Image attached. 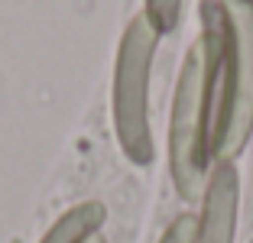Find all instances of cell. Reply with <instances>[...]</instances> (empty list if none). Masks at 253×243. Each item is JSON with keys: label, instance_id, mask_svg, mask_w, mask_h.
Wrapping results in <instances>:
<instances>
[{"label": "cell", "instance_id": "cell-8", "mask_svg": "<svg viewBox=\"0 0 253 243\" xmlns=\"http://www.w3.org/2000/svg\"><path fill=\"white\" fill-rule=\"evenodd\" d=\"M84 243H107V240H104V234H94L91 240H84Z\"/></svg>", "mask_w": 253, "mask_h": 243}, {"label": "cell", "instance_id": "cell-1", "mask_svg": "<svg viewBox=\"0 0 253 243\" xmlns=\"http://www.w3.org/2000/svg\"><path fill=\"white\" fill-rule=\"evenodd\" d=\"M201 30L182 62L169 114V175L179 198L201 201L211 165L217 120V62H221V0H198Z\"/></svg>", "mask_w": 253, "mask_h": 243}, {"label": "cell", "instance_id": "cell-4", "mask_svg": "<svg viewBox=\"0 0 253 243\" xmlns=\"http://www.w3.org/2000/svg\"><path fill=\"white\" fill-rule=\"evenodd\" d=\"M240 211V172L234 162H214L201 195L195 243H234Z\"/></svg>", "mask_w": 253, "mask_h": 243}, {"label": "cell", "instance_id": "cell-2", "mask_svg": "<svg viewBox=\"0 0 253 243\" xmlns=\"http://www.w3.org/2000/svg\"><path fill=\"white\" fill-rule=\"evenodd\" d=\"M253 136V3L221 0L217 120L211 136L214 162H234Z\"/></svg>", "mask_w": 253, "mask_h": 243}, {"label": "cell", "instance_id": "cell-7", "mask_svg": "<svg viewBox=\"0 0 253 243\" xmlns=\"http://www.w3.org/2000/svg\"><path fill=\"white\" fill-rule=\"evenodd\" d=\"M195 227H198V214H179L169 227L163 230L156 243H195Z\"/></svg>", "mask_w": 253, "mask_h": 243}, {"label": "cell", "instance_id": "cell-5", "mask_svg": "<svg viewBox=\"0 0 253 243\" xmlns=\"http://www.w3.org/2000/svg\"><path fill=\"white\" fill-rule=\"evenodd\" d=\"M104 224H107V207L101 201H78L49 224V230L39 237V243H84L94 234H104Z\"/></svg>", "mask_w": 253, "mask_h": 243}, {"label": "cell", "instance_id": "cell-9", "mask_svg": "<svg viewBox=\"0 0 253 243\" xmlns=\"http://www.w3.org/2000/svg\"><path fill=\"white\" fill-rule=\"evenodd\" d=\"M250 3H253V0H250Z\"/></svg>", "mask_w": 253, "mask_h": 243}, {"label": "cell", "instance_id": "cell-3", "mask_svg": "<svg viewBox=\"0 0 253 243\" xmlns=\"http://www.w3.org/2000/svg\"><path fill=\"white\" fill-rule=\"evenodd\" d=\"M159 33L143 13L126 23L114 55L111 78V123L124 159L136 169H146L156 146H153V123H149V78L156 59Z\"/></svg>", "mask_w": 253, "mask_h": 243}, {"label": "cell", "instance_id": "cell-6", "mask_svg": "<svg viewBox=\"0 0 253 243\" xmlns=\"http://www.w3.org/2000/svg\"><path fill=\"white\" fill-rule=\"evenodd\" d=\"M143 16L153 23L159 36H169L182 20V0H143Z\"/></svg>", "mask_w": 253, "mask_h": 243}]
</instances>
